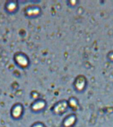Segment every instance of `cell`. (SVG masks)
Masks as SVG:
<instances>
[{"label":"cell","mask_w":113,"mask_h":127,"mask_svg":"<svg viewBox=\"0 0 113 127\" xmlns=\"http://www.w3.org/2000/svg\"><path fill=\"white\" fill-rule=\"evenodd\" d=\"M67 103L65 101H62L61 103H59L58 105L56 106L54 108V111L56 113H62L67 109Z\"/></svg>","instance_id":"cell-1"},{"label":"cell","mask_w":113,"mask_h":127,"mask_svg":"<svg viewBox=\"0 0 113 127\" xmlns=\"http://www.w3.org/2000/svg\"><path fill=\"white\" fill-rule=\"evenodd\" d=\"M85 79L83 77H78L75 81V88L79 91H82L85 87Z\"/></svg>","instance_id":"cell-2"},{"label":"cell","mask_w":113,"mask_h":127,"mask_svg":"<svg viewBox=\"0 0 113 127\" xmlns=\"http://www.w3.org/2000/svg\"><path fill=\"white\" fill-rule=\"evenodd\" d=\"M76 118L75 116L71 115L66 118L63 121V126L65 127H71L75 123Z\"/></svg>","instance_id":"cell-3"},{"label":"cell","mask_w":113,"mask_h":127,"mask_svg":"<svg viewBox=\"0 0 113 127\" xmlns=\"http://www.w3.org/2000/svg\"><path fill=\"white\" fill-rule=\"evenodd\" d=\"M16 60H17L18 63L20 65H23V66H25V65H27V60L26 59L25 57H23V56H17L16 57Z\"/></svg>","instance_id":"cell-4"},{"label":"cell","mask_w":113,"mask_h":127,"mask_svg":"<svg viewBox=\"0 0 113 127\" xmlns=\"http://www.w3.org/2000/svg\"><path fill=\"white\" fill-rule=\"evenodd\" d=\"M22 113V109L21 107L20 106H17L16 107L15 109H14L13 113H12V115L15 118H18V117H20V115H21Z\"/></svg>","instance_id":"cell-5"},{"label":"cell","mask_w":113,"mask_h":127,"mask_svg":"<svg viewBox=\"0 0 113 127\" xmlns=\"http://www.w3.org/2000/svg\"><path fill=\"white\" fill-rule=\"evenodd\" d=\"M44 106H45V103H44L43 101H39V102H38V103H36L33 105L32 109L34 110H35V111H38V110H40V109H43Z\"/></svg>","instance_id":"cell-6"},{"label":"cell","mask_w":113,"mask_h":127,"mask_svg":"<svg viewBox=\"0 0 113 127\" xmlns=\"http://www.w3.org/2000/svg\"><path fill=\"white\" fill-rule=\"evenodd\" d=\"M69 105L73 108H75L77 106V100L74 98H71L69 100Z\"/></svg>","instance_id":"cell-7"},{"label":"cell","mask_w":113,"mask_h":127,"mask_svg":"<svg viewBox=\"0 0 113 127\" xmlns=\"http://www.w3.org/2000/svg\"><path fill=\"white\" fill-rule=\"evenodd\" d=\"M40 11L38 9H31L28 10L27 12L28 15H37V14L39 13Z\"/></svg>","instance_id":"cell-8"},{"label":"cell","mask_w":113,"mask_h":127,"mask_svg":"<svg viewBox=\"0 0 113 127\" xmlns=\"http://www.w3.org/2000/svg\"><path fill=\"white\" fill-rule=\"evenodd\" d=\"M15 7H16V5L15 3H13L9 4V6H8V9H9V10H11V11H13V10L15 9Z\"/></svg>","instance_id":"cell-9"},{"label":"cell","mask_w":113,"mask_h":127,"mask_svg":"<svg viewBox=\"0 0 113 127\" xmlns=\"http://www.w3.org/2000/svg\"><path fill=\"white\" fill-rule=\"evenodd\" d=\"M32 127H44V125H42V124H37V125H35Z\"/></svg>","instance_id":"cell-10"},{"label":"cell","mask_w":113,"mask_h":127,"mask_svg":"<svg viewBox=\"0 0 113 127\" xmlns=\"http://www.w3.org/2000/svg\"><path fill=\"white\" fill-rule=\"evenodd\" d=\"M110 58H111V60H113V54H111V55L110 56Z\"/></svg>","instance_id":"cell-11"}]
</instances>
